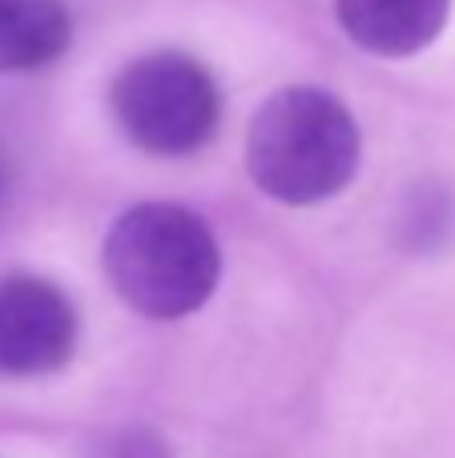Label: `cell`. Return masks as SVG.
<instances>
[{"instance_id":"cell-1","label":"cell","mask_w":455,"mask_h":458,"mask_svg":"<svg viewBox=\"0 0 455 458\" xmlns=\"http://www.w3.org/2000/svg\"><path fill=\"white\" fill-rule=\"evenodd\" d=\"M101 266L113 293L153 322L190 318L214 298L222 250L210 222L177 201H137L109 225Z\"/></svg>"},{"instance_id":"cell-2","label":"cell","mask_w":455,"mask_h":458,"mask_svg":"<svg viewBox=\"0 0 455 458\" xmlns=\"http://www.w3.org/2000/svg\"><path fill=\"white\" fill-rule=\"evenodd\" d=\"M363 133L351 109L319 85H287L254 109L246 129L250 182L282 206H319L355 182Z\"/></svg>"},{"instance_id":"cell-3","label":"cell","mask_w":455,"mask_h":458,"mask_svg":"<svg viewBox=\"0 0 455 458\" xmlns=\"http://www.w3.org/2000/svg\"><path fill=\"white\" fill-rule=\"evenodd\" d=\"M121 133L153 157H190L206 149L222 121V93L190 53L161 48L129 61L109 85Z\"/></svg>"},{"instance_id":"cell-4","label":"cell","mask_w":455,"mask_h":458,"mask_svg":"<svg viewBox=\"0 0 455 458\" xmlns=\"http://www.w3.org/2000/svg\"><path fill=\"white\" fill-rule=\"evenodd\" d=\"M77 310L53 282L16 274L0 282V374L45 378L77 354Z\"/></svg>"},{"instance_id":"cell-5","label":"cell","mask_w":455,"mask_h":458,"mask_svg":"<svg viewBox=\"0 0 455 458\" xmlns=\"http://www.w3.org/2000/svg\"><path fill=\"white\" fill-rule=\"evenodd\" d=\"M451 0H335V21L351 45L383 61H408L440 40Z\"/></svg>"},{"instance_id":"cell-6","label":"cell","mask_w":455,"mask_h":458,"mask_svg":"<svg viewBox=\"0 0 455 458\" xmlns=\"http://www.w3.org/2000/svg\"><path fill=\"white\" fill-rule=\"evenodd\" d=\"M73 45V16L61 0H0V77L61 61Z\"/></svg>"},{"instance_id":"cell-7","label":"cell","mask_w":455,"mask_h":458,"mask_svg":"<svg viewBox=\"0 0 455 458\" xmlns=\"http://www.w3.org/2000/svg\"><path fill=\"white\" fill-rule=\"evenodd\" d=\"M451 222H455L451 201L440 198V193H424V201H419L416 209H408V229H403V237H408V242H416L419 250H427L432 242L448 237Z\"/></svg>"},{"instance_id":"cell-8","label":"cell","mask_w":455,"mask_h":458,"mask_svg":"<svg viewBox=\"0 0 455 458\" xmlns=\"http://www.w3.org/2000/svg\"><path fill=\"white\" fill-rule=\"evenodd\" d=\"M109 458H174V451H169V443L158 430L133 427L109 446Z\"/></svg>"},{"instance_id":"cell-9","label":"cell","mask_w":455,"mask_h":458,"mask_svg":"<svg viewBox=\"0 0 455 458\" xmlns=\"http://www.w3.org/2000/svg\"><path fill=\"white\" fill-rule=\"evenodd\" d=\"M4 185H8V165H4V157H0V198H4Z\"/></svg>"}]
</instances>
